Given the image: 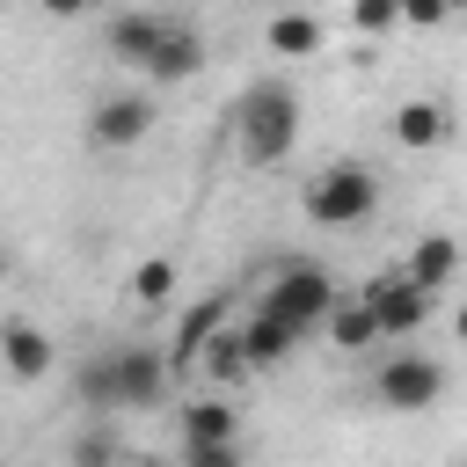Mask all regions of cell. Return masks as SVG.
Wrapping results in <instances>:
<instances>
[{"mask_svg": "<svg viewBox=\"0 0 467 467\" xmlns=\"http://www.w3.org/2000/svg\"><path fill=\"white\" fill-rule=\"evenodd\" d=\"M452 328H460V343H467V306H460V321H452Z\"/></svg>", "mask_w": 467, "mask_h": 467, "instance_id": "484cf974", "label": "cell"}, {"mask_svg": "<svg viewBox=\"0 0 467 467\" xmlns=\"http://www.w3.org/2000/svg\"><path fill=\"white\" fill-rule=\"evenodd\" d=\"M168 372H175V358H168L161 343H124V350H109L117 416H124V409H153V401L168 394Z\"/></svg>", "mask_w": 467, "mask_h": 467, "instance_id": "5b68a950", "label": "cell"}, {"mask_svg": "<svg viewBox=\"0 0 467 467\" xmlns=\"http://www.w3.org/2000/svg\"><path fill=\"white\" fill-rule=\"evenodd\" d=\"M0 350H7V372H15V379H44L51 358H58L36 321H7V328H0Z\"/></svg>", "mask_w": 467, "mask_h": 467, "instance_id": "9a60e30c", "label": "cell"}, {"mask_svg": "<svg viewBox=\"0 0 467 467\" xmlns=\"http://www.w3.org/2000/svg\"><path fill=\"white\" fill-rule=\"evenodd\" d=\"M146 73H153V80H190V73H204V36H197L190 22H168V36H161V51L146 58Z\"/></svg>", "mask_w": 467, "mask_h": 467, "instance_id": "5bb4252c", "label": "cell"}, {"mask_svg": "<svg viewBox=\"0 0 467 467\" xmlns=\"http://www.w3.org/2000/svg\"><path fill=\"white\" fill-rule=\"evenodd\" d=\"M124 460V431H117V416H95L73 445H66V467H117Z\"/></svg>", "mask_w": 467, "mask_h": 467, "instance_id": "e0dca14e", "label": "cell"}, {"mask_svg": "<svg viewBox=\"0 0 467 467\" xmlns=\"http://www.w3.org/2000/svg\"><path fill=\"white\" fill-rule=\"evenodd\" d=\"M445 7H467V0H445Z\"/></svg>", "mask_w": 467, "mask_h": 467, "instance_id": "83f0119b", "label": "cell"}, {"mask_svg": "<svg viewBox=\"0 0 467 467\" xmlns=\"http://www.w3.org/2000/svg\"><path fill=\"white\" fill-rule=\"evenodd\" d=\"M336 277L321 270V263H285L277 277H270V292H263V306L277 314V321H292L299 336H314V328H328V314H336Z\"/></svg>", "mask_w": 467, "mask_h": 467, "instance_id": "3957f363", "label": "cell"}, {"mask_svg": "<svg viewBox=\"0 0 467 467\" xmlns=\"http://www.w3.org/2000/svg\"><path fill=\"white\" fill-rule=\"evenodd\" d=\"M226 321H234V299H226V292H204V299H197V306L175 321V343H168L175 372H182V365H197V358H204V343H212Z\"/></svg>", "mask_w": 467, "mask_h": 467, "instance_id": "ba28073f", "label": "cell"}, {"mask_svg": "<svg viewBox=\"0 0 467 467\" xmlns=\"http://www.w3.org/2000/svg\"><path fill=\"white\" fill-rule=\"evenodd\" d=\"M44 15H58V22H80V15H95V0H44Z\"/></svg>", "mask_w": 467, "mask_h": 467, "instance_id": "d4e9b609", "label": "cell"}, {"mask_svg": "<svg viewBox=\"0 0 467 467\" xmlns=\"http://www.w3.org/2000/svg\"><path fill=\"white\" fill-rule=\"evenodd\" d=\"M182 467H248V452H241V438H226V445H182Z\"/></svg>", "mask_w": 467, "mask_h": 467, "instance_id": "603a6c76", "label": "cell"}, {"mask_svg": "<svg viewBox=\"0 0 467 467\" xmlns=\"http://www.w3.org/2000/svg\"><path fill=\"white\" fill-rule=\"evenodd\" d=\"M394 139H401L409 153L438 146V139H445V109H438V102H401V109H394Z\"/></svg>", "mask_w": 467, "mask_h": 467, "instance_id": "d6986e66", "label": "cell"}, {"mask_svg": "<svg viewBox=\"0 0 467 467\" xmlns=\"http://www.w3.org/2000/svg\"><path fill=\"white\" fill-rule=\"evenodd\" d=\"M131 467H175V460H131Z\"/></svg>", "mask_w": 467, "mask_h": 467, "instance_id": "4316f807", "label": "cell"}, {"mask_svg": "<svg viewBox=\"0 0 467 467\" xmlns=\"http://www.w3.org/2000/svg\"><path fill=\"white\" fill-rule=\"evenodd\" d=\"M372 394H379V409H394V416H423V409H438V394H445V365L423 358V350H394V358H379Z\"/></svg>", "mask_w": 467, "mask_h": 467, "instance_id": "277c9868", "label": "cell"}, {"mask_svg": "<svg viewBox=\"0 0 467 467\" xmlns=\"http://www.w3.org/2000/svg\"><path fill=\"white\" fill-rule=\"evenodd\" d=\"M423 292H445L460 270H467V248L452 241V234H416V248H409V263H401Z\"/></svg>", "mask_w": 467, "mask_h": 467, "instance_id": "30bf717a", "label": "cell"}, {"mask_svg": "<svg viewBox=\"0 0 467 467\" xmlns=\"http://www.w3.org/2000/svg\"><path fill=\"white\" fill-rule=\"evenodd\" d=\"M321 44V22L314 15H270V51L277 58H306Z\"/></svg>", "mask_w": 467, "mask_h": 467, "instance_id": "ffe728a7", "label": "cell"}, {"mask_svg": "<svg viewBox=\"0 0 467 467\" xmlns=\"http://www.w3.org/2000/svg\"><path fill=\"white\" fill-rule=\"evenodd\" d=\"M182 445H226V438H241V409L226 401V394H204V401H182Z\"/></svg>", "mask_w": 467, "mask_h": 467, "instance_id": "8fae6325", "label": "cell"}, {"mask_svg": "<svg viewBox=\"0 0 467 467\" xmlns=\"http://www.w3.org/2000/svg\"><path fill=\"white\" fill-rule=\"evenodd\" d=\"M168 22H175V15H153V7H131V15H117V22H109V58H117V66H139V73H146V58L161 51Z\"/></svg>", "mask_w": 467, "mask_h": 467, "instance_id": "9c48e42d", "label": "cell"}, {"mask_svg": "<svg viewBox=\"0 0 467 467\" xmlns=\"http://www.w3.org/2000/svg\"><path fill=\"white\" fill-rule=\"evenodd\" d=\"M73 394H80V409H88V416H117V387H109V350H95V358H80V365H73Z\"/></svg>", "mask_w": 467, "mask_h": 467, "instance_id": "ac0fdd59", "label": "cell"}, {"mask_svg": "<svg viewBox=\"0 0 467 467\" xmlns=\"http://www.w3.org/2000/svg\"><path fill=\"white\" fill-rule=\"evenodd\" d=\"M146 131H153V102H146V95H102L95 117H88V139H95L102 153H124V146H139Z\"/></svg>", "mask_w": 467, "mask_h": 467, "instance_id": "52a82bcc", "label": "cell"}, {"mask_svg": "<svg viewBox=\"0 0 467 467\" xmlns=\"http://www.w3.org/2000/svg\"><path fill=\"white\" fill-rule=\"evenodd\" d=\"M328 336H336L343 350H372V343H387V328H379V314L365 306V292H343V299H336Z\"/></svg>", "mask_w": 467, "mask_h": 467, "instance_id": "2e32d148", "label": "cell"}, {"mask_svg": "<svg viewBox=\"0 0 467 467\" xmlns=\"http://www.w3.org/2000/svg\"><path fill=\"white\" fill-rule=\"evenodd\" d=\"M197 372L212 379V387H248V372H255V358H248V336L226 321L212 343H204V358H197Z\"/></svg>", "mask_w": 467, "mask_h": 467, "instance_id": "4fadbf2b", "label": "cell"}, {"mask_svg": "<svg viewBox=\"0 0 467 467\" xmlns=\"http://www.w3.org/2000/svg\"><path fill=\"white\" fill-rule=\"evenodd\" d=\"M234 146H241L248 168L292 161V146H299V95H292V80L241 88V102H234Z\"/></svg>", "mask_w": 467, "mask_h": 467, "instance_id": "6da1fadb", "label": "cell"}, {"mask_svg": "<svg viewBox=\"0 0 467 467\" xmlns=\"http://www.w3.org/2000/svg\"><path fill=\"white\" fill-rule=\"evenodd\" d=\"M365 292V306L379 314V328H387V343H409L423 321H431V292L409 277V270H379L372 285H358Z\"/></svg>", "mask_w": 467, "mask_h": 467, "instance_id": "8992f818", "label": "cell"}, {"mask_svg": "<svg viewBox=\"0 0 467 467\" xmlns=\"http://www.w3.org/2000/svg\"><path fill=\"white\" fill-rule=\"evenodd\" d=\"M379 212V175L365 161H328L306 182V219L314 226H365Z\"/></svg>", "mask_w": 467, "mask_h": 467, "instance_id": "7a4b0ae2", "label": "cell"}, {"mask_svg": "<svg viewBox=\"0 0 467 467\" xmlns=\"http://www.w3.org/2000/svg\"><path fill=\"white\" fill-rule=\"evenodd\" d=\"M131 299H139V306H168V299H175V263H168V255H146V263L131 270Z\"/></svg>", "mask_w": 467, "mask_h": 467, "instance_id": "44dd1931", "label": "cell"}, {"mask_svg": "<svg viewBox=\"0 0 467 467\" xmlns=\"http://www.w3.org/2000/svg\"><path fill=\"white\" fill-rule=\"evenodd\" d=\"M241 336H248V358H255V372H270V365H285V358H292V350L306 343V336H299L292 321H277L270 306H255V314L241 321Z\"/></svg>", "mask_w": 467, "mask_h": 467, "instance_id": "7c38bea8", "label": "cell"}, {"mask_svg": "<svg viewBox=\"0 0 467 467\" xmlns=\"http://www.w3.org/2000/svg\"><path fill=\"white\" fill-rule=\"evenodd\" d=\"M445 15H452L445 0H401V22H416V29H438Z\"/></svg>", "mask_w": 467, "mask_h": 467, "instance_id": "cb8c5ba5", "label": "cell"}, {"mask_svg": "<svg viewBox=\"0 0 467 467\" xmlns=\"http://www.w3.org/2000/svg\"><path fill=\"white\" fill-rule=\"evenodd\" d=\"M350 22H358L365 36H379V29L401 22V0H350Z\"/></svg>", "mask_w": 467, "mask_h": 467, "instance_id": "7402d4cb", "label": "cell"}]
</instances>
